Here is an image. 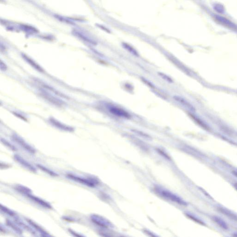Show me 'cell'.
I'll use <instances>...</instances> for the list:
<instances>
[{
  "mask_svg": "<svg viewBox=\"0 0 237 237\" xmlns=\"http://www.w3.org/2000/svg\"><path fill=\"white\" fill-rule=\"evenodd\" d=\"M0 209L3 213L6 214L7 216H10V217H11L14 219L18 217L16 215V212L2 204H1Z\"/></svg>",
  "mask_w": 237,
  "mask_h": 237,
  "instance_id": "2e32d148",
  "label": "cell"
},
{
  "mask_svg": "<svg viewBox=\"0 0 237 237\" xmlns=\"http://www.w3.org/2000/svg\"><path fill=\"white\" fill-rule=\"evenodd\" d=\"M173 98L176 101L179 102L182 105H183L184 107H186V108L189 109L191 110L192 111L194 110V108L191 106V105L189 103H188L187 101H186L183 98L181 97H178V96H174L173 97Z\"/></svg>",
  "mask_w": 237,
  "mask_h": 237,
  "instance_id": "ac0fdd59",
  "label": "cell"
},
{
  "mask_svg": "<svg viewBox=\"0 0 237 237\" xmlns=\"http://www.w3.org/2000/svg\"><path fill=\"white\" fill-rule=\"evenodd\" d=\"M123 47L125 48L129 52H131V53L133 54V55H136V56H138V53H137V52L135 51L134 49H133L131 46L129 45L128 44H127L126 43L123 44Z\"/></svg>",
  "mask_w": 237,
  "mask_h": 237,
  "instance_id": "7402d4cb",
  "label": "cell"
},
{
  "mask_svg": "<svg viewBox=\"0 0 237 237\" xmlns=\"http://www.w3.org/2000/svg\"><path fill=\"white\" fill-rule=\"evenodd\" d=\"M27 197L31 200L44 208L48 209H52V206L49 202H47L39 197L32 195V194L28 195Z\"/></svg>",
  "mask_w": 237,
  "mask_h": 237,
  "instance_id": "52a82bcc",
  "label": "cell"
},
{
  "mask_svg": "<svg viewBox=\"0 0 237 237\" xmlns=\"http://www.w3.org/2000/svg\"><path fill=\"white\" fill-rule=\"evenodd\" d=\"M212 219L214 221L220 226V227L224 230H227L228 228V225H227L226 222L223 220L221 219L220 218L217 216H213L212 217Z\"/></svg>",
  "mask_w": 237,
  "mask_h": 237,
  "instance_id": "d6986e66",
  "label": "cell"
},
{
  "mask_svg": "<svg viewBox=\"0 0 237 237\" xmlns=\"http://www.w3.org/2000/svg\"><path fill=\"white\" fill-rule=\"evenodd\" d=\"M36 166H37V168H38L39 169L41 170L42 171L45 172L46 174L50 175V176H52V177H59V174H57V173L54 172V171H52V170L49 169L48 168L44 166V165H42V164L38 163V164H36Z\"/></svg>",
  "mask_w": 237,
  "mask_h": 237,
  "instance_id": "9a60e30c",
  "label": "cell"
},
{
  "mask_svg": "<svg viewBox=\"0 0 237 237\" xmlns=\"http://www.w3.org/2000/svg\"><path fill=\"white\" fill-rule=\"evenodd\" d=\"M234 187L236 190H237V183H235V184H234Z\"/></svg>",
  "mask_w": 237,
  "mask_h": 237,
  "instance_id": "484cf974",
  "label": "cell"
},
{
  "mask_svg": "<svg viewBox=\"0 0 237 237\" xmlns=\"http://www.w3.org/2000/svg\"><path fill=\"white\" fill-rule=\"evenodd\" d=\"M14 190H16L18 193L27 197L28 195L32 194V191L30 189L26 186L20 185V184L15 185L14 187Z\"/></svg>",
  "mask_w": 237,
  "mask_h": 237,
  "instance_id": "8fae6325",
  "label": "cell"
},
{
  "mask_svg": "<svg viewBox=\"0 0 237 237\" xmlns=\"http://www.w3.org/2000/svg\"><path fill=\"white\" fill-rule=\"evenodd\" d=\"M6 222L7 226H9L16 233L20 235L22 234L23 231L21 228L15 221L13 222L10 220L7 219Z\"/></svg>",
  "mask_w": 237,
  "mask_h": 237,
  "instance_id": "4fadbf2b",
  "label": "cell"
},
{
  "mask_svg": "<svg viewBox=\"0 0 237 237\" xmlns=\"http://www.w3.org/2000/svg\"><path fill=\"white\" fill-rule=\"evenodd\" d=\"M1 142H2V143L3 144V145H5V146H6L7 147H8V148L10 149L11 150L13 151H17V149L16 148V147H15V146H13V145H12V144H11L10 142H9V141L6 140H5V139H2V138Z\"/></svg>",
  "mask_w": 237,
  "mask_h": 237,
  "instance_id": "44dd1931",
  "label": "cell"
},
{
  "mask_svg": "<svg viewBox=\"0 0 237 237\" xmlns=\"http://www.w3.org/2000/svg\"><path fill=\"white\" fill-rule=\"evenodd\" d=\"M93 223L103 228H112L113 227V224L106 218L97 214H92L90 216Z\"/></svg>",
  "mask_w": 237,
  "mask_h": 237,
  "instance_id": "3957f363",
  "label": "cell"
},
{
  "mask_svg": "<svg viewBox=\"0 0 237 237\" xmlns=\"http://www.w3.org/2000/svg\"><path fill=\"white\" fill-rule=\"evenodd\" d=\"M40 94L42 97H43L48 101H50L56 106H60L63 105V101H62L61 100L55 97L54 96H52V94H49L48 93L45 91V90L41 91Z\"/></svg>",
  "mask_w": 237,
  "mask_h": 237,
  "instance_id": "9c48e42d",
  "label": "cell"
},
{
  "mask_svg": "<svg viewBox=\"0 0 237 237\" xmlns=\"http://www.w3.org/2000/svg\"><path fill=\"white\" fill-rule=\"evenodd\" d=\"M187 216L188 217H189V218L192 219V220H194V221L197 222V223H199V224H201V225H205V224H204V223H203L202 221H201V220H199L198 219L196 218L195 217H194V216H192V215H190V214H187Z\"/></svg>",
  "mask_w": 237,
  "mask_h": 237,
  "instance_id": "603a6c76",
  "label": "cell"
},
{
  "mask_svg": "<svg viewBox=\"0 0 237 237\" xmlns=\"http://www.w3.org/2000/svg\"><path fill=\"white\" fill-rule=\"evenodd\" d=\"M159 74L160 75L161 77L162 78L164 79L165 80L167 81L168 82H172V80H171V79H170L168 76H166V75H164L163 73H159Z\"/></svg>",
  "mask_w": 237,
  "mask_h": 237,
  "instance_id": "d4e9b609",
  "label": "cell"
},
{
  "mask_svg": "<svg viewBox=\"0 0 237 237\" xmlns=\"http://www.w3.org/2000/svg\"><path fill=\"white\" fill-rule=\"evenodd\" d=\"M12 139L19 146H21L24 150H25L29 153L32 154H34L36 153V151L35 148L32 147L29 143H27L25 140L20 137L19 135L16 134H13Z\"/></svg>",
  "mask_w": 237,
  "mask_h": 237,
  "instance_id": "277c9868",
  "label": "cell"
},
{
  "mask_svg": "<svg viewBox=\"0 0 237 237\" xmlns=\"http://www.w3.org/2000/svg\"><path fill=\"white\" fill-rule=\"evenodd\" d=\"M233 174H234V175H235V176H236V177H237V171H233Z\"/></svg>",
  "mask_w": 237,
  "mask_h": 237,
  "instance_id": "4316f807",
  "label": "cell"
},
{
  "mask_svg": "<svg viewBox=\"0 0 237 237\" xmlns=\"http://www.w3.org/2000/svg\"><path fill=\"white\" fill-rule=\"evenodd\" d=\"M109 109L111 113L118 117L126 119H129L131 118L130 115L128 113L120 108L114 106H110L109 107Z\"/></svg>",
  "mask_w": 237,
  "mask_h": 237,
  "instance_id": "ba28073f",
  "label": "cell"
},
{
  "mask_svg": "<svg viewBox=\"0 0 237 237\" xmlns=\"http://www.w3.org/2000/svg\"><path fill=\"white\" fill-rule=\"evenodd\" d=\"M23 57L24 59L28 63L30 64L31 65H32L33 68H35V69H36V70H38V71H40V72L43 71L42 69H41V68L40 67V66H39L38 64H36V63L33 62V61L31 59H30L29 57H27V56L25 55H23Z\"/></svg>",
  "mask_w": 237,
  "mask_h": 237,
  "instance_id": "ffe728a7",
  "label": "cell"
},
{
  "mask_svg": "<svg viewBox=\"0 0 237 237\" xmlns=\"http://www.w3.org/2000/svg\"><path fill=\"white\" fill-rule=\"evenodd\" d=\"M68 231H69V232H70L71 235H73V236H75V237H84V235H82V234H80V233H78V232L75 231L73 230L72 229H68Z\"/></svg>",
  "mask_w": 237,
  "mask_h": 237,
  "instance_id": "cb8c5ba5",
  "label": "cell"
},
{
  "mask_svg": "<svg viewBox=\"0 0 237 237\" xmlns=\"http://www.w3.org/2000/svg\"><path fill=\"white\" fill-rule=\"evenodd\" d=\"M13 158L17 162L21 164V166H23V167L25 168L26 169L28 170L29 171H31L33 173L37 172V170L36 168L33 166V165L31 164L28 161L21 157L20 155L15 154L13 156Z\"/></svg>",
  "mask_w": 237,
  "mask_h": 237,
  "instance_id": "5b68a950",
  "label": "cell"
},
{
  "mask_svg": "<svg viewBox=\"0 0 237 237\" xmlns=\"http://www.w3.org/2000/svg\"><path fill=\"white\" fill-rule=\"evenodd\" d=\"M218 209L219 210L220 212H221L222 214H224L225 216H227L228 217L230 218L231 219L237 221V215L233 214L230 211L228 210L227 209L224 208H219Z\"/></svg>",
  "mask_w": 237,
  "mask_h": 237,
  "instance_id": "e0dca14e",
  "label": "cell"
},
{
  "mask_svg": "<svg viewBox=\"0 0 237 237\" xmlns=\"http://www.w3.org/2000/svg\"><path fill=\"white\" fill-rule=\"evenodd\" d=\"M153 190L158 196L165 199L170 201L179 205L183 206L187 205V202L184 201V200L165 188L159 186H156L154 187Z\"/></svg>",
  "mask_w": 237,
  "mask_h": 237,
  "instance_id": "6da1fadb",
  "label": "cell"
},
{
  "mask_svg": "<svg viewBox=\"0 0 237 237\" xmlns=\"http://www.w3.org/2000/svg\"><path fill=\"white\" fill-rule=\"evenodd\" d=\"M216 19L222 25H224L226 27H228L231 29H236V26L233 24L230 21L228 20H227L226 18L224 17H220L219 16H216Z\"/></svg>",
  "mask_w": 237,
  "mask_h": 237,
  "instance_id": "5bb4252c",
  "label": "cell"
},
{
  "mask_svg": "<svg viewBox=\"0 0 237 237\" xmlns=\"http://www.w3.org/2000/svg\"><path fill=\"white\" fill-rule=\"evenodd\" d=\"M26 221L28 222V224L34 230L36 231L37 232H39L40 233L41 236L42 237H51L52 236L48 232L45 230L41 226L38 225V224L34 222V221H32L29 219H26Z\"/></svg>",
  "mask_w": 237,
  "mask_h": 237,
  "instance_id": "8992f818",
  "label": "cell"
},
{
  "mask_svg": "<svg viewBox=\"0 0 237 237\" xmlns=\"http://www.w3.org/2000/svg\"><path fill=\"white\" fill-rule=\"evenodd\" d=\"M66 177L69 179L91 188H94L99 184V181L94 177L84 178L72 173H68L66 174Z\"/></svg>",
  "mask_w": 237,
  "mask_h": 237,
  "instance_id": "7a4b0ae2",
  "label": "cell"
},
{
  "mask_svg": "<svg viewBox=\"0 0 237 237\" xmlns=\"http://www.w3.org/2000/svg\"><path fill=\"white\" fill-rule=\"evenodd\" d=\"M14 221L21 227V228L28 231L29 232L34 235H36V232L33 228L29 225H27L24 222H22L19 218L14 219Z\"/></svg>",
  "mask_w": 237,
  "mask_h": 237,
  "instance_id": "7c38bea8",
  "label": "cell"
},
{
  "mask_svg": "<svg viewBox=\"0 0 237 237\" xmlns=\"http://www.w3.org/2000/svg\"><path fill=\"white\" fill-rule=\"evenodd\" d=\"M49 120L51 124H52V126H54L57 128L61 130L62 131H64L69 132H72L74 131V128H72V127H71L70 126H67V125H65V124H63L61 122L58 121V120L55 119L54 118H50Z\"/></svg>",
  "mask_w": 237,
  "mask_h": 237,
  "instance_id": "30bf717a",
  "label": "cell"
}]
</instances>
